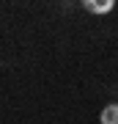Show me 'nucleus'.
I'll use <instances>...</instances> for the list:
<instances>
[{
	"label": "nucleus",
	"mask_w": 118,
	"mask_h": 124,
	"mask_svg": "<svg viewBox=\"0 0 118 124\" xmlns=\"http://www.w3.org/2000/svg\"><path fill=\"white\" fill-rule=\"evenodd\" d=\"M102 124H118V105H107L102 110Z\"/></svg>",
	"instance_id": "nucleus-2"
},
{
	"label": "nucleus",
	"mask_w": 118,
	"mask_h": 124,
	"mask_svg": "<svg viewBox=\"0 0 118 124\" xmlns=\"http://www.w3.org/2000/svg\"><path fill=\"white\" fill-rule=\"evenodd\" d=\"M83 6H85L88 11H93V14H107V11H113V6H115V3H113V0H104V3H93V0H85Z\"/></svg>",
	"instance_id": "nucleus-1"
}]
</instances>
